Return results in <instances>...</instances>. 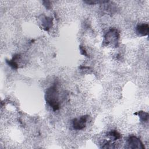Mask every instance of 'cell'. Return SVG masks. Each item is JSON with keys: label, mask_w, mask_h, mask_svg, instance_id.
<instances>
[{"label": "cell", "mask_w": 149, "mask_h": 149, "mask_svg": "<svg viewBox=\"0 0 149 149\" xmlns=\"http://www.w3.org/2000/svg\"><path fill=\"white\" fill-rule=\"evenodd\" d=\"M45 98L47 102L55 111L59 109V104L58 102V93L56 86L54 85L48 88L45 93Z\"/></svg>", "instance_id": "obj_1"}, {"label": "cell", "mask_w": 149, "mask_h": 149, "mask_svg": "<svg viewBox=\"0 0 149 149\" xmlns=\"http://www.w3.org/2000/svg\"><path fill=\"white\" fill-rule=\"evenodd\" d=\"M88 118L87 115H84L80 118H75L72 120V125L73 129L75 130H81L86 126L87 120Z\"/></svg>", "instance_id": "obj_2"}, {"label": "cell", "mask_w": 149, "mask_h": 149, "mask_svg": "<svg viewBox=\"0 0 149 149\" xmlns=\"http://www.w3.org/2000/svg\"><path fill=\"white\" fill-rule=\"evenodd\" d=\"M119 38V33L115 29H111L105 36V39L108 43L113 42L116 43Z\"/></svg>", "instance_id": "obj_3"}, {"label": "cell", "mask_w": 149, "mask_h": 149, "mask_svg": "<svg viewBox=\"0 0 149 149\" xmlns=\"http://www.w3.org/2000/svg\"><path fill=\"white\" fill-rule=\"evenodd\" d=\"M129 147L131 148H144L142 142L139 139L134 136H131L127 140Z\"/></svg>", "instance_id": "obj_4"}, {"label": "cell", "mask_w": 149, "mask_h": 149, "mask_svg": "<svg viewBox=\"0 0 149 149\" xmlns=\"http://www.w3.org/2000/svg\"><path fill=\"white\" fill-rule=\"evenodd\" d=\"M149 30V27L148 24H139L136 27V32L137 33L141 36H146L148 33Z\"/></svg>", "instance_id": "obj_5"}, {"label": "cell", "mask_w": 149, "mask_h": 149, "mask_svg": "<svg viewBox=\"0 0 149 149\" xmlns=\"http://www.w3.org/2000/svg\"><path fill=\"white\" fill-rule=\"evenodd\" d=\"M42 26L44 30H48L52 26V19L48 17H45L42 20Z\"/></svg>", "instance_id": "obj_6"}, {"label": "cell", "mask_w": 149, "mask_h": 149, "mask_svg": "<svg viewBox=\"0 0 149 149\" xmlns=\"http://www.w3.org/2000/svg\"><path fill=\"white\" fill-rule=\"evenodd\" d=\"M134 115H138L140 120L143 122H147L148 120L149 115L147 112L140 111H139L137 113H134Z\"/></svg>", "instance_id": "obj_7"}, {"label": "cell", "mask_w": 149, "mask_h": 149, "mask_svg": "<svg viewBox=\"0 0 149 149\" xmlns=\"http://www.w3.org/2000/svg\"><path fill=\"white\" fill-rule=\"evenodd\" d=\"M108 136L112 137L113 139V140H116L120 139L122 137V136L120 135V134L119 132H118L116 130H111V132H108Z\"/></svg>", "instance_id": "obj_8"}, {"label": "cell", "mask_w": 149, "mask_h": 149, "mask_svg": "<svg viewBox=\"0 0 149 149\" xmlns=\"http://www.w3.org/2000/svg\"><path fill=\"white\" fill-rule=\"evenodd\" d=\"M6 62L12 68H13L14 69H17L18 65H17V63L16 62V61H15L14 60H13V59L8 60V59H6Z\"/></svg>", "instance_id": "obj_9"}, {"label": "cell", "mask_w": 149, "mask_h": 149, "mask_svg": "<svg viewBox=\"0 0 149 149\" xmlns=\"http://www.w3.org/2000/svg\"><path fill=\"white\" fill-rule=\"evenodd\" d=\"M115 147V144L111 143L110 141H108L107 143H106L102 147V148H114Z\"/></svg>", "instance_id": "obj_10"}, {"label": "cell", "mask_w": 149, "mask_h": 149, "mask_svg": "<svg viewBox=\"0 0 149 149\" xmlns=\"http://www.w3.org/2000/svg\"><path fill=\"white\" fill-rule=\"evenodd\" d=\"M80 52L82 55H84V56H88V55L87 54V52L86 51V50L84 49V47H83L82 46H80Z\"/></svg>", "instance_id": "obj_11"}, {"label": "cell", "mask_w": 149, "mask_h": 149, "mask_svg": "<svg viewBox=\"0 0 149 149\" xmlns=\"http://www.w3.org/2000/svg\"><path fill=\"white\" fill-rule=\"evenodd\" d=\"M43 3L47 8L49 9L50 8V5H49L50 2L49 1H43Z\"/></svg>", "instance_id": "obj_12"}]
</instances>
